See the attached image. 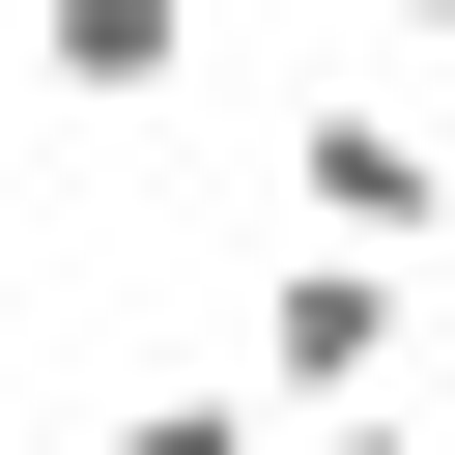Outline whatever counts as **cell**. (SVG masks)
I'll return each instance as SVG.
<instances>
[{"label":"cell","mask_w":455,"mask_h":455,"mask_svg":"<svg viewBox=\"0 0 455 455\" xmlns=\"http://www.w3.org/2000/svg\"><path fill=\"white\" fill-rule=\"evenodd\" d=\"M284 171H313V256H398V284H427V114H398V85H341Z\"/></svg>","instance_id":"2"},{"label":"cell","mask_w":455,"mask_h":455,"mask_svg":"<svg viewBox=\"0 0 455 455\" xmlns=\"http://www.w3.org/2000/svg\"><path fill=\"white\" fill-rule=\"evenodd\" d=\"M228 398H256V427H313V398H398V256H284Z\"/></svg>","instance_id":"1"},{"label":"cell","mask_w":455,"mask_h":455,"mask_svg":"<svg viewBox=\"0 0 455 455\" xmlns=\"http://www.w3.org/2000/svg\"><path fill=\"white\" fill-rule=\"evenodd\" d=\"M28 85L57 114H171L199 85V0H28Z\"/></svg>","instance_id":"3"},{"label":"cell","mask_w":455,"mask_h":455,"mask_svg":"<svg viewBox=\"0 0 455 455\" xmlns=\"http://www.w3.org/2000/svg\"><path fill=\"white\" fill-rule=\"evenodd\" d=\"M114 455H284V427H256V398L199 370V398H114Z\"/></svg>","instance_id":"4"}]
</instances>
